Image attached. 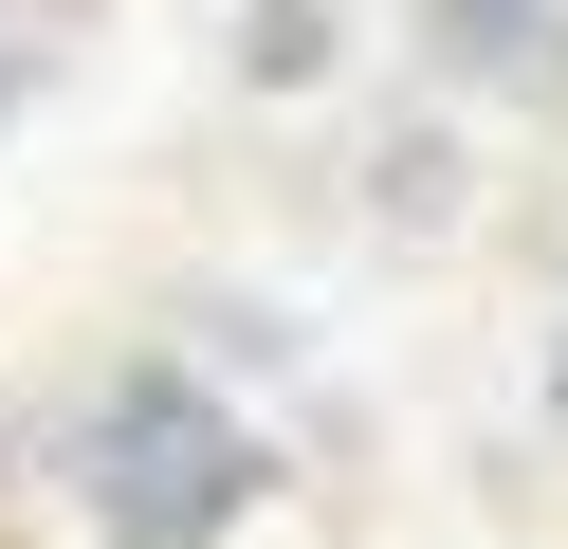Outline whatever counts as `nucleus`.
<instances>
[{
	"instance_id": "20e7f679",
	"label": "nucleus",
	"mask_w": 568,
	"mask_h": 549,
	"mask_svg": "<svg viewBox=\"0 0 568 549\" xmlns=\"http://www.w3.org/2000/svg\"><path fill=\"white\" fill-rule=\"evenodd\" d=\"M531 385H550V421H568V293H550V348H531Z\"/></svg>"
},
{
	"instance_id": "7ed1b4c3",
	"label": "nucleus",
	"mask_w": 568,
	"mask_h": 549,
	"mask_svg": "<svg viewBox=\"0 0 568 549\" xmlns=\"http://www.w3.org/2000/svg\"><path fill=\"white\" fill-rule=\"evenodd\" d=\"M239 73H257V92H312V73H331V0H257V19H239Z\"/></svg>"
},
{
	"instance_id": "39448f33",
	"label": "nucleus",
	"mask_w": 568,
	"mask_h": 549,
	"mask_svg": "<svg viewBox=\"0 0 568 549\" xmlns=\"http://www.w3.org/2000/svg\"><path fill=\"white\" fill-rule=\"evenodd\" d=\"M19 92H38V55H19V37H0V129H19Z\"/></svg>"
},
{
	"instance_id": "f257e3e1",
	"label": "nucleus",
	"mask_w": 568,
	"mask_h": 549,
	"mask_svg": "<svg viewBox=\"0 0 568 549\" xmlns=\"http://www.w3.org/2000/svg\"><path fill=\"white\" fill-rule=\"evenodd\" d=\"M275 495V439L239 421L202 366H111L74 421V512L111 549H239Z\"/></svg>"
},
{
	"instance_id": "f03ea898",
	"label": "nucleus",
	"mask_w": 568,
	"mask_h": 549,
	"mask_svg": "<svg viewBox=\"0 0 568 549\" xmlns=\"http://www.w3.org/2000/svg\"><path fill=\"white\" fill-rule=\"evenodd\" d=\"M422 73H440V92L568 110V0H422Z\"/></svg>"
}]
</instances>
